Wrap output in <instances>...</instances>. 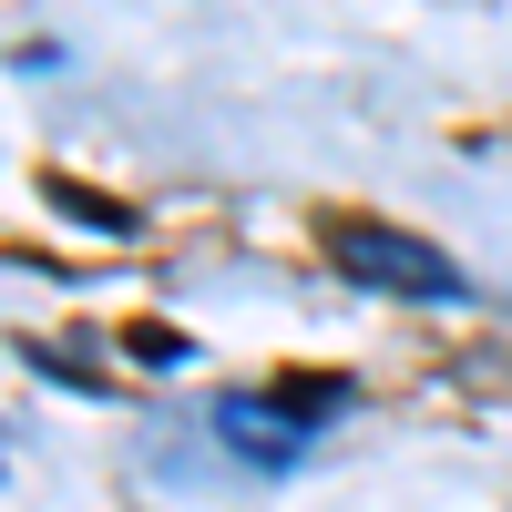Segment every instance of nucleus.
<instances>
[{"mask_svg":"<svg viewBox=\"0 0 512 512\" xmlns=\"http://www.w3.org/2000/svg\"><path fill=\"white\" fill-rule=\"evenodd\" d=\"M52 205L72 226H103V236H134V205H113V195H93V185H72V175H52Z\"/></svg>","mask_w":512,"mask_h":512,"instance_id":"obj_4","label":"nucleus"},{"mask_svg":"<svg viewBox=\"0 0 512 512\" xmlns=\"http://www.w3.org/2000/svg\"><path fill=\"white\" fill-rule=\"evenodd\" d=\"M267 410L287 420L297 441H308V431H328V420L349 410V379H318V369H297V379H267Z\"/></svg>","mask_w":512,"mask_h":512,"instance_id":"obj_2","label":"nucleus"},{"mask_svg":"<svg viewBox=\"0 0 512 512\" xmlns=\"http://www.w3.org/2000/svg\"><path fill=\"white\" fill-rule=\"evenodd\" d=\"M216 431H226L246 461H297V431H287L267 400H216Z\"/></svg>","mask_w":512,"mask_h":512,"instance_id":"obj_3","label":"nucleus"},{"mask_svg":"<svg viewBox=\"0 0 512 512\" xmlns=\"http://www.w3.org/2000/svg\"><path fill=\"white\" fill-rule=\"evenodd\" d=\"M123 349H134L144 369H175V359H185V338L164 328V318H134V328H123Z\"/></svg>","mask_w":512,"mask_h":512,"instance_id":"obj_5","label":"nucleus"},{"mask_svg":"<svg viewBox=\"0 0 512 512\" xmlns=\"http://www.w3.org/2000/svg\"><path fill=\"white\" fill-rule=\"evenodd\" d=\"M328 267L349 277V287H379V297H441V308L472 297V277H461L431 236L379 226V216H328Z\"/></svg>","mask_w":512,"mask_h":512,"instance_id":"obj_1","label":"nucleus"}]
</instances>
